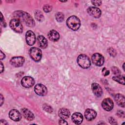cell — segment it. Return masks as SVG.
<instances>
[{"mask_svg":"<svg viewBox=\"0 0 125 125\" xmlns=\"http://www.w3.org/2000/svg\"><path fill=\"white\" fill-rule=\"evenodd\" d=\"M15 17L18 20H21L28 26L32 27L35 25V21L32 17L27 13L22 11H17L14 13Z\"/></svg>","mask_w":125,"mask_h":125,"instance_id":"cell-1","label":"cell"},{"mask_svg":"<svg viewBox=\"0 0 125 125\" xmlns=\"http://www.w3.org/2000/svg\"><path fill=\"white\" fill-rule=\"evenodd\" d=\"M67 26L74 31L78 30L80 27L81 22L80 19L76 16H71L69 17L66 21Z\"/></svg>","mask_w":125,"mask_h":125,"instance_id":"cell-2","label":"cell"},{"mask_svg":"<svg viewBox=\"0 0 125 125\" xmlns=\"http://www.w3.org/2000/svg\"><path fill=\"white\" fill-rule=\"evenodd\" d=\"M78 64L82 68L86 69L90 67L91 62L89 57L84 54L80 55L77 58Z\"/></svg>","mask_w":125,"mask_h":125,"instance_id":"cell-3","label":"cell"},{"mask_svg":"<svg viewBox=\"0 0 125 125\" xmlns=\"http://www.w3.org/2000/svg\"><path fill=\"white\" fill-rule=\"evenodd\" d=\"M29 54L31 59L35 62L41 60L42 56V52L41 49L37 47H32L29 51Z\"/></svg>","mask_w":125,"mask_h":125,"instance_id":"cell-4","label":"cell"},{"mask_svg":"<svg viewBox=\"0 0 125 125\" xmlns=\"http://www.w3.org/2000/svg\"><path fill=\"white\" fill-rule=\"evenodd\" d=\"M11 28L17 33H21L23 30V26L21 21L17 19H14L10 21L9 23Z\"/></svg>","mask_w":125,"mask_h":125,"instance_id":"cell-5","label":"cell"},{"mask_svg":"<svg viewBox=\"0 0 125 125\" xmlns=\"http://www.w3.org/2000/svg\"><path fill=\"white\" fill-rule=\"evenodd\" d=\"M92 62L97 66H101L103 65L104 63V58L101 54L99 53L94 54L91 57Z\"/></svg>","mask_w":125,"mask_h":125,"instance_id":"cell-6","label":"cell"},{"mask_svg":"<svg viewBox=\"0 0 125 125\" xmlns=\"http://www.w3.org/2000/svg\"><path fill=\"white\" fill-rule=\"evenodd\" d=\"M24 62V58L21 56L14 57L10 60V64L16 67L22 66Z\"/></svg>","mask_w":125,"mask_h":125,"instance_id":"cell-7","label":"cell"},{"mask_svg":"<svg viewBox=\"0 0 125 125\" xmlns=\"http://www.w3.org/2000/svg\"><path fill=\"white\" fill-rule=\"evenodd\" d=\"M35 83L34 79L30 76H25L21 80V85L26 88L31 87Z\"/></svg>","mask_w":125,"mask_h":125,"instance_id":"cell-8","label":"cell"},{"mask_svg":"<svg viewBox=\"0 0 125 125\" xmlns=\"http://www.w3.org/2000/svg\"><path fill=\"white\" fill-rule=\"evenodd\" d=\"M34 90L35 93L39 96H43L46 95L47 90L46 87L43 84L41 83L37 84L34 87Z\"/></svg>","mask_w":125,"mask_h":125,"instance_id":"cell-9","label":"cell"},{"mask_svg":"<svg viewBox=\"0 0 125 125\" xmlns=\"http://www.w3.org/2000/svg\"><path fill=\"white\" fill-rule=\"evenodd\" d=\"M25 40L27 43L29 45H33L36 42L35 34L31 30H28L25 34Z\"/></svg>","mask_w":125,"mask_h":125,"instance_id":"cell-10","label":"cell"},{"mask_svg":"<svg viewBox=\"0 0 125 125\" xmlns=\"http://www.w3.org/2000/svg\"><path fill=\"white\" fill-rule=\"evenodd\" d=\"M102 106L104 110L110 111L113 108L114 103L110 98H107L104 99L102 103Z\"/></svg>","mask_w":125,"mask_h":125,"instance_id":"cell-11","label":"cell"},{"mask_svg":"<svg viewBox=\"0 0 125 125\" xmlns=\"http://www.w3.org/2000/svg\"><path fill=\"white\" fill-rule=\"evenodd\" d=\"M88 14L96 18L100 17L101 15V11L100 9L96 7H89L87 9Z\"/></svg>","mask_w":125,"mask_h":125,"instance_id":"cell-12","label":"cell"},{"mask_svg":"<svg viewBox=\"0 0 125 125\" xmlns=\"http://www.w3.org/2000/svg\"><path fill=\"white\" fill-rule=\"evenodd\" d=\"M91 88L93 93L96 96L100 97L102 95L103 90L99 84L97 83H93L91 85Z\"/></svg>","mask_w":125,"mask_h":125,"instance_id":"cell-13","label":"cell"},{"mask_svg":"<svg viewBox=\"0 0 125 125\" xmlns=\"http://www.w3.org/2000/svg\"><path fill=\"white\" fill-rule=\"evenodd\" d=\"M9 116L10 118L14 121H19L21 118V116L20 112L15 109H12L10 111Z\"/></svg>","mask_w":125,"mask_h":125,"instance_id":"cell-14","label":"cell"},{"mask_svg":"<svg viewBox=\"0 0 125 125\" xmlns=\"http://www.w3.org/2000/svg\"><path fill=\"white\" fill-rule=\"evenodd\" d=\"M96 115V112L92 109H87L84 112L85 118L88 121H90L94 120L95 118Z\"/></svg>","mask_w":125,"mask_h":125,"instance_id":"cell-15","label":"cell"},{"mask_svg":"<svg viewBox=\"0 0 125 125\" xmlns=\"http://www.w3.org/2000/svg\"><path fill=\"white\" fill-rule=\"evenodd\" d=\"M21 113H22L23 117L28 121H32L34 119V114L27 108H22L21 109Z\"/></svg>","mask_w":125,"mask_h":125,"instance_id":"cell-16","label":"cell"},{"mask_svg":"<svg viewBox=\"0 0 125 125\" xmlns=\"http://www.w3.org/2000/svg\"><path fill=\"white\" fill-rule=\"evenodd\" d=\"M71 119L73 123L75 124L79 125L82 123L83 120V116L82 114L79 112H75L72 114Z\"/></svg>","mask_w":125,"mask_h":125,"instance_id":"cell-17","label":"cell"},{"mask_svg":"<svg viewBox=\"0 0 125 125\" xmlns=\"http://www.w3.org/2000/svg\"><path fill=\"white\" fill-rule=\"evenodd\" d=\"M48 37L49 39L52 42H56L60 38L59 33L54 30H50L48 33Z\"/></svg>","mask_w":125,"mask_h":125,"instance_id":"cell-18","label":"cell"},{"mask_svg":"<svg viewBox=\"0 0 125 125\" xmlns=\"http://www.w3.org/2000/svg\"><path fill=\"white\" fill-rule=\"evenodd\" d=\"M37 42L39 46L44 49L47 46V41L46 39L42 35H40L37 37Z\"/></svg>","mask_w":125,"mask_h":125,"instance_id":"cell-19","label":"cell"},{"mask_svg":"<svg viewBox=\"0 0 125 125\" xmlns=\"http://www.w3.org/2000/svg\"><path fill=\"white\" fill-rule=\"evenodd\" d=\"M115 101L119 106L123 107H125V97L122 94L120 93L116 94L115 96Z\"/></svg>","mask_w":125,"mask_h":125,"instance_id":"cell-20","label":"cell"},{"mask_svg":"<svg viewBox=\"0 0 125 125\" xmlns=\"http://www.w3.org/2000/svg\"><path fill=\"white\" fill-rule=\"evenodd\" d=\"M58 114L59 117L61 119H66L69 117L70 115V112L68 109L65 108H62L59 110L58 112Z\"/></svg>","mask_w":125,"mask_h":125,"instance_id":"cell-21","label":"cell"},{"mask_svg":"<svg viewBox=\"0 0 125 125\" xmlns=\"http://www.w3.org/2000/svg\"><path fill=\"white\" fill-rule=\"evenodd\" d=\"M112 79L119 83L122 84L123 85L125 84V76H114L112 77Z\"/></svg>","mask_w":125,"mask_h":125,"instance_id":"cell-22","label":"cell"},{"mask_svg":"<svg viewBox=\"0 0 125 125\" xmlns=\"http://www.w3.org/2000/svg\"><path fill=\"white\" fill-rule=\"evenodd\" d=\"M35 16L36 19L40 21H42L44 20V16L43 15V14L40 11H38L36 12L35 13Z\"/></svg>","mask_w":125,"mask_h":125,"instance_id":"cell-23","label":"cell"},{"mask_svg":"<svg viewBox=\"0 0 125 125\" xmlns=\"http://www.w3.org/2000/svg\"><path fill=\"white\" fill-rule=\"evenodd\" d=\"M64 16L63 14L61 12H58L55 15V18L56 21L59 22H62L64 20Z\"/></svg>","mask_w":125,"mask_h":125,"instance_id":"cell-24","label":"cell"},{"mask_svg":"<svg viewBox=\"0 0 125 125\" xmlns=\"http://www.w3.org/2000/svg\"><path fill=\"white\" fill-rule=\"evenodd\" d=\"M111 70H112V72L114 73V74H115V75L119 76L121 74L120 70H119V69L118 68L116 67V66H112L111 67Z\"/></svg>","mask_w":125,"mask_h":125,"instance_id":"cell-25","label":"cell"},{"mask_svg":"<svg viewBox=\"0 0 125 125\" xmlns=\"http://www.w3.org/2000/svg\"><path fill=\"white\" fill-rule=\"evenodd\" d=\"M43 109L46 112L49 113H51L53 111L52 108L49 105L47 104H44L43 105Z\"/></svg>","mask_w":125,"mask_h":125,"instance_id":"cell-26","label":"cell"},{"mask_svg":"<svg viewBox=\"0 0 125 125\" xmlns=\"http://www.w3.org/2000/svg\"><path fill=\"white\" fill-rule=\"evenodd\" d=\"M52 8V6L49 4H45L43 7V10L45 12H49L51 11Z\"/></svg>","mask_w":125,"mask_h":125,"instance_id":"cell-27","label":"cell"},{"mask_svg":"<svg viewBox=\"0 0 125 125\" xmlns=\"http://www.w3.org/2000/svg\"><path fill=\"white\" fill-rule=\"evenodd\" d=\"M107 51L110 56H111L112 57H115L116 55V52L114 48H113L112 47H110L108 49Z\"/></svg>","mask_w":125,"mask_h":125,"instance_id":"cell-28","label":"cell"},{"mask_svg":"<svg viewBox=\"0 0 125 125\" xmlns=\"http://www.w3.org/2000/svg\"><path fill=\"white\" fill-rule=\"evenodd\" d=\"M0 23H1V25L2 26H3L4 27H6V22L4 20V19L2 15V13L1 12H0Z\"/></svg>","mask_w":125,"mask_h":125,"instance_id":"cell-29","label":"cell"},{"mask_svg":"<svg viewBox=\"0 0 125 125\" xmlns=\"http://www.w3.org/2000/svg\"><path fill=\"white\" fill-rule=\"evenodd\" d=\"M91 2L92 3V4L95 6H99L100 5L102 2L101 0H92Z\"/></svg>","mask_w":125,"mask_h":125,"instance_id":"cell-30","label":"cell"},{"mask_svg":"<svg viewBox=\"0 0 125 125\" xmlns=\"http://www.w3.org/2000/svg\"><path fill=\"white\" fill-rule=\"evenodd\" d=\"M102 73L104 74V76H107L109 74V71L108 70H107L106 68L104 67V68H103V69L102 70Z\"/></svg>","mask_w":125,"mask_h":125,"instance_id":"cell-31","label":"cell"},{"mask_svg":"<svg viewBox=\"0 0 125 125\" xmlns=\"http://www.w3.org/2000/svg\"><path fill=\"white\" fill-rule=\"evenodd\" d=\"M109 122L111 125H116V124H117V123L116 122V120L111 117H110L109 119Z\"/></svg>","mask_w":125,"mask_h":125,"instance_id":"cell-32","label":"cell"},{"mask_svg":"<svg viewBox=\"0 0 125 125\" xmlns=\"http://www.w3.org/2000/svg\"><path fill=\"white\" fill-rule=\"evenodd\" d=\"M117 115H118V116L120 117H123L124 118L125 117V114L124 112L123 111L121 110H119L117 112Z\"/></svg>","mask_w":125,"mask_h":125,"instance_id":"cell-33","label":"cell"},{"mask_svg":"<svg viewBox=\"0 0 125 125\" xmlns=\"http://www.w3.org/2000/svg\"><path fill=\"white\" fill-rule=\"evenodd\" d=\"M59 123L60 125H67V123L64 120V119H60L59 121Z\"/></svg>","mask_w":125,"mask_h":125,"instance_id":"cell-34","label":"cell"},{"mask_svg":"<svg viewBox=\"0 0 125 125\" xmlns=\"http://www.w3.org/2000/svg\"><path fill=\"white\" fill-rule=\"evenodd\" d=\"M5 58V54L1 51H0V60H2Z\"/></svg>","mask_w":125,"mask_h":125,"instance_id":"cell-35","label":"cell"},{"mask_svg":"<svg viewBox=\"0 0 125 125\" xmlns=\"http://www.w3.org/2000/svg\"><path fill=\"white\" fill-rule=\"evenodd\" d=\"M7 123L5 120H0V125H7Z\"/></svg>","mask_w":125,"mask_h":125,"instance_id":"cell-36","label":"cell"},{"mask_svg":"<svg viewBox=\"0 0 125 125\" xmlns=\"http://www.w3.org/2000/svg\"><path fill=\"white\" fill-rule=\"evenodd\" d=\"M0 62V72L2 73L4 70V66H3L2 62Z\"/></svg>","mask_w":125,"mask_h":125,"instance_id":"cell-37","label":"cell"},{"mask_svg":"<svg viewBox=\"0 0 125 125\" xmlns=\"http://www.w3.org/2000/svg\"><path fill=\"white\" fill-rule=\"evenodd\" d=\"M0 96H1V97H0V105H1L3 104V102H4V99H3V97L1 94H0Z\"/></svg>","mask_w":125,"mask_h":125,"instance_id":"cell-38","label":"cell"},{"mask_svg":"<svg viewBox=\"0 0 125 125\" xmlns=\"http://www.w3.org/2000/svg\"><path fill=\"white\" fill-rule=\"evenodd\" d=\"M124 64H125V63H123V68L124 70H125V68H124Z\"/></svg>","mask_w":125,"mask_h":125,"instance_id":"cell-39","label":"cell"}]
</instances>
